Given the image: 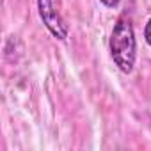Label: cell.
<instances>
[{
  "instance_id": "cell-1",
  "label": "cell",
  "mask_w": 151,
  "mask_h": 151,
  "mask_svg": "<svg viewBox=\"0 0 151 151\" xmlns=\"http://www.w3.org/2000/svg\"><path fill=\"white\" fill-rule=\"evenodd\" d=\"M109 50L119 71H123L124 75H130L137 60V39H135L133 25L130 18H126L124 14L119 16L117 22L114 23L110 39H109Z\"/></svg>"
},
{
  "instance_id": "cell-2",
  "label": "cell",
  "mask_w": 151,
  "mask_h": 151,
  "mask_svg": "<svg viewBox=\"0 0 151 151\" xmlns=\"http://www.w3.org/2000/svg\"><path fill=\"white\" fill-rule=\"evenodd\" d=\"M37 13L41 22L45 23V27L50 30V34L60 41L68 39L69 34V27L64 22V18L60 16V13L55 9L53 0H37Z\"/></svg>"
},
{
  "instance_id": "cell-3",
  "label": "cell",
  "mask_w": 151,
  "mask_h": 151,
  "mask_svg": "<svg viewBox=\"0 0 151 151\" xmlns=\"http://www.w3.org/2000/svg\"><path fill=\"white\" fill-rule=\"evenodd\" d=\"M144 39H146V43L151 46V18H149V22L146 23V29H144Z\"/></svg>"
},
{
  "instance_id": "cell-4",
  "label": "cell",
  "mask_w": 151,
  "mask_h": 151,
  "mask_svg": "<svg viewBox=\"0 0 151 151\" xmlns=\"http://www.w3.org/2000/svg\"><path fill=\"white\" fill-rule=\"evenodd\" d=\"M100 2H101L103 6H107V7H116L121 0H100Z\"/></svg>"
}]
</instances>
